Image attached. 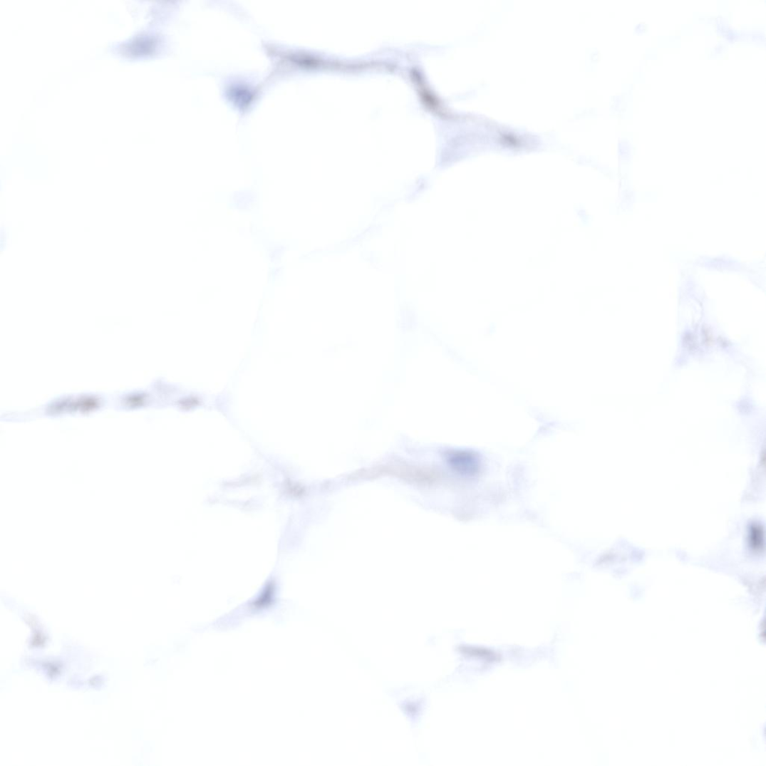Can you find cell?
<instances>
[{
  "instance_id": "6da1fadb",
  "label": "cell",
  "mask_w": 766,
  "mask_h": 766,
  "mask_svg": "<svg viewBox=\"0 0 766 766\" xmlns=\"http://www.w3.org/2000/svg\"><path fill=\"white\" fill-rule=\"evenodd\" d=\"M448 462L450 465L460 473L465 475H477L482 468L479 457L470 452L457 450L448 455Z\"/></svg>"
}]
</instances>
